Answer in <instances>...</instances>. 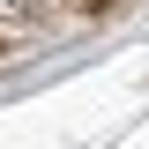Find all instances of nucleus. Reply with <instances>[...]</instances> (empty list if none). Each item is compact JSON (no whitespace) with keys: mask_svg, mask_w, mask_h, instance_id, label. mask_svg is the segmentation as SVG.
<instances>
[{"mask_svg":"<svg viewBox=\"0 0 149 149\" xmlns=\"http://www.w3.org/2000/svg\"><path fill=\"white\" fill-rule=\"evenodd\" d=\"M15 8H22V15H52L60 0H15Z\"/></svg>","mask_w":149,"mask_h":149,"instance_id":"obj_1","label":"nucleus"}]
</instances>
